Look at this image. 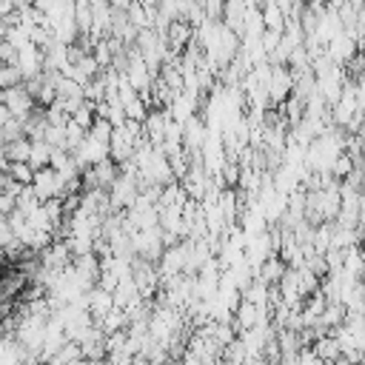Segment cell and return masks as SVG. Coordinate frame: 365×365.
<instances>
[{"label":"cell","mask_w":365,"mask_h":365,"mask_svg":"<svg viewBox=\"0 0 365 365\" xmlns=\"http://www.w3.org/2000/svg\"><path fill=\"white\" fill-rule=\"evenodd\" d=\"M51 157H54V148H51L46 140H31V157H29V165H31L34 171L48 168V165H51Z\"/></svg>","instance_id":"cell-6"},{"label":"cell","mask_w":365,"mask_h":365,"mask_svg":"<svg viewBox=\"0 0 365 365\" xmlns=\"http://www.w3.org/2000/svg\"><path fill=\"white\" fill-rule=\"evenodd\" d=\"M23 83H26V77H23V71H20L17 66H3V68H0V86H3V91L17 88V86H23Z\"/></svg>","instance_id":"cell-10"},{"label":"cell","mask_w":365,"mask_h":365,"mask_svg":"<svg viewBox=\"0 0 365 365\" xmlns=\"http://www.w3.org/2000/svg\"><path fill=\"white\" fill-rule=\"evenodd\" d=\"M6 174H11V180H17L20 185H31L34 182V168L29 163H3Z\"/></svg>","instance_id":"cell-9"},{"label":"cell","mask_w":365,"mask_h":365,"mask_svg":"<svg viewBox=\"0 0 365 365\" xmlns=\"http://www.w3.org/2000/svg\"><path fill=\"white\" fill-rule=\"evenodd\" d=\"M188 26H191L188 20H177V23H171V29H168V46H171L174 51H180L182 43L191 37V29H188Z\"/></svg>","instance_id":"cell-8"},{"label":"cell","mask_w":365,"mask_h":365,"mask_svg":"<svg viewBox=\"0 0 365 365\" xmlns=\"http://www.w3.org/2000/svg\"><path fill=\"white\" fill-rule=\"evenodd\" d=\"M31 157V140L23 137L11 145H3V163H29Z\"/></svg>","instance_id":"cell-7"},{"label":"cell","mask_w":365,"mask_h":365,"mask_svg":"<svg viewBox=\"0 0 365 365\" xmlns=\"http://www.w3.org/2000/svg\"><path fill=\"white\" fill-rule=\"evenodd\" d=\"M31 188H34V194H37L40 202H51V200H63V197H66V185H63L60 174H57L51 165L34 171V182H31Z\"/></svg>","instance_id":"cell-2"},{"label":"cell","mask_w":365,"mask_h":365,"mask_svg":"<svg viewBox=\"0 0 365 365\" xmlns=\"http://www.w3.org/2000/svg\"><path fill=\"white\" fill-rule=\"evenodd\" d=\"M3 106L11 111V117L14 120H20L23 125L29 123V117L37 111V100L29 94V88H26V83L23 86H17V88H9V91H3Z\"/></svg>","instance_id":"cell-1"},{"label":"cell","mask_w":365,"mask_h":365,"mask_svg":"<svg viewBox=\"0 0 365 365\" xmlns=\"http://www.w3.org/2000/svg\"><path fill=\"white\" fill-rule=\"evenodd\" d=\"M311 351L319 356V359H325L328 365H336L339 359H342V348H339V342H336V336H317L314 339V345H311Z\"/></svg>","instance_id":"cell-4"},{"label":"cell","mask_w":365,"mask_h":365,"mask_svg":"<svg viewBox=\"0 0 365 365\" xmlns=\"http://www.w3.org/2000/svg\"><path fill=\"white\" fill-rule=\"evenodd\" d=\"M285 271H288V262H285L282 257H277V254H274V257L259 268V277H257V279H262L265 285H271V282H277V285H279V282H282V277H285Z\"/></svg>","instance_id":"cell-5"},{"label":"cell","mask_w":365,"mask_h":365,"mask_svg":"<svg viewBox=\"0 0 365 365\" xmlns=\"http://www.w3.org/2000/svg\"><path fill=\"white\" fill-rule=\"evenodd\" d=\"M265 91H268V100L274 106L288 103L291 94H294V71H288L285 66H274L271 68V77L265 83Z\"/></svg>","instance_id":"cell-3"}]
</instances>
